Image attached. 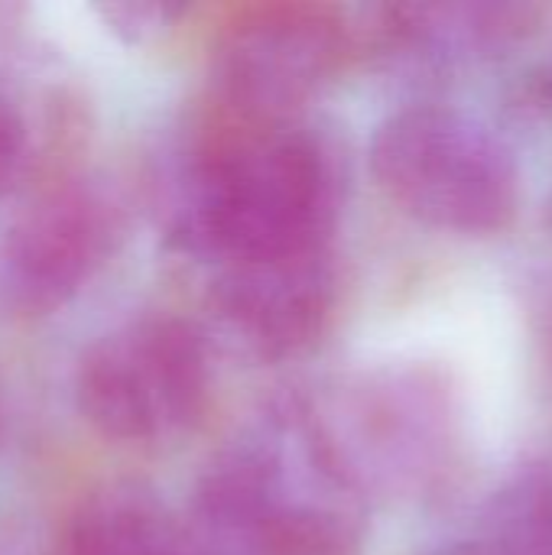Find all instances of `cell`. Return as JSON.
Wrapping results in <instances>:
<instances>
[{"mask_svg": "<svg viewBox=\"0 0 552 555\" xmlns=\"http://www.w3.org/2000/svg\"><path fill=\"white\" fill-rule=\"evenodd\" d=\"M338 208V159L319 133L299 120L215 111L179 156L166 231L179 250L221 270L329 250Z\"/></svg>", "mask_w": 552, "mask_h": 555, "instance_id": "6da1fadb", "label": "cell"}, {"mask_svg": "<svg viewBox=\"0 0 552 555\" xmlns=\"http://www.w3.org/2000/svg\"><path fill=\"white\" fill-rule=\"evenodd\" d=\"M192 520L218 555H358L368 498L329 449L309 400H290L205 465Z\"/></svg>", "mask_w": 552, "mask_h": 555, "instance_id": "7a4b0ae2", "label": "cell"}, {"mask_svg": "<svg viewBox=\"0 0 552 555\" xmlns=\"http://www.w3.org/2000/svg\"><path fill=\"white\" fill-rule=\"evenodd\" d=\"M309 410L368 501L433 498L465 462V406L452 377L433 364L355 371Z\"/></svg>", "mask_w": 552, "mask_h": 555, "instance_id": "3957f363", "label": "cell"}, {"mask_svg": "<svg viewBox=\"0 0 552 555\" xmlns=\"http://www.w3.org/2000/svg\"><path fill=\"white\" fill-rule=\"evenodd\" d=\"M371 172L403 215L433 231L498 234L521 208L514 150L459 107L413 104L390 114L371 140Z\"/></svg>", "mask_w": 552, "mask_h": 555, "instance_id": "277c9868", "label": "cell"}, {"mask_svg": "<svg viewBox=\"0 0 552 555\" xmlns=\"http://www.w3.org/2000/svg\"><path fill=\"white\" fill-rule=\"evenodd\" d=\"M211 393L205 332L182 315H140L98 335L75 371L85 420L117 442L185 433Z\"/></svg>", "mask_w": 552, "mask_h": 555, "instance_id": "5b68a950", "label": "cell"}, {"mask_svg": "<svg viewBox=\"0 0 552 555\" xmlns=\"http://www.w3.org/2000/svg\"><path fill=\"white\" fill-rule=\"evenodd\" d=\"M351 46V26L335 7H251L215 42V107L241 120H296L342 72Z\"/></svg>", "mask_w": 552, "mask_h": 555, "instance_id": "8992f818", "label": "cell"}, {"mask_svg": "<svg viewBox=\"0 0 552 555\" xmlns=\"http://www.w3.org/2000/svg\"><path fill=\"white\" fill-rule=\"evenodd\" d=\"M120 237L111 198L91 182L65 179L39 189L10 221L7 280L29 309L68 302L107 263Z\"/></svg>", "mask_w": 552, "mask_h": 555, "instance_id": "52a82bcc", "label": "cell"}, {"mask_svg": "<svg viewBox=\"0 0 552 555\" xmlns=\"http://www.w3.org/2000/svg\"><path fill=\"white\" fill-rule=\"evenodd\" d=\"M338 276L332 250L221 267L211 309L254 361H286L312 348L335 312Z\"/></svg>", "mask_w": 552, "mask_h": 555, "instance_id": "ba28073f", "label": "cell"}, {"mask_svg": "<svg viewBox=\"0 0 552 555\" xmlns=\"http://www.w3.org/2000/svg\"><path fill=\"white\" fill-rule=\"evenodd\" d=\"M377 42L420 65L501 55L527 39L543 10L530 3H400L377 10Z\"/></svg>", "mask_w": 552, "mask_h": 555, "instance_id": "9c48e42d", "label": "cell"}, {"mask_svg": "<svg viewBox=\"0 0 552 555\" xmlns=\"http://www.w3.org/2000/svg\"><path fill=\"white\" fill-rule=\"evenodd\" d=\"M62 555H218L195 520L156 494L120 488L91 498L68 524Z\"/></svg>", "mask_w": 552, "mask_h": 555, "instance_id": "30bf717a", "label": "cell"}, {"mask_svg": "<svg viewBox=\"0 0 552 555\" xmlns=\"http://www.w3.org/2000/svg\"><path fill=\"white\" fill-rule=\"evenodd\" d=\"M485 537L501 555H552V455L508 485Z\"/></svg>", "mask_w": 552, "mask_h": 555, "instance_id": "8fae6325", "label": "cell"}, {"mask_svg": "<svg viewBox=\"0 0 552 555\" xmlns=\"http://www.w3.org/2000/svg\"><path fill=\"white\" fill-rule=\"evenodd\" d=\"M98 13L107 20V26L137 42V39H150L153 33L166 29L182 10L179 7H169V3H107V7H98Z\"/></svg>", "mask_w": 552, "mask_h": 555, "instance_id": "7c38bea8", "label": "cell"}, {"mask_svg": "<svg viewBox=\"0 0 552 555\" xmlns=\"http://www.w3.org/2000/svg\"><path fill=\"white\" fill-rule=\"evenodd\" d=\"M26 153V124L16 104L0 91V192L13 182Z\"/></svg>", "mask_w": 552, "mask_h": 555, "instance_id": "4fadbf2b", "label": "cell"}, {"mask_svg": "<svg viewBox=\"0 0 552 555\" xmlns=\"http://www.w3.org/2000/svg\"><path fill=\"white\" fill-rule=\"evenodd\" d=\"M429 555H501L495 550V543L488 537L482 540H462V543H449V546H439L436 553Z\"/></svg>", "mask_w": 552, "mask_h": 555, "instance_id": "5bb4252c", "label": "cell"}, {"mask_svg": "<svg viewBox=\"0 0 552 555\" xmlns=\"http://www.w3.org/2000/svg\"><path fill=\"white\" fill-rule=\"evenodd\" d=\"M543 345H547V361H550L552 371V289L550 299H547V312H543Z\"/></svg>", "mask_w": 552, "mask_h": 555, "instance_id": "9a60e30c", "label": "cell"}, {"mask_svg": "<svg viewBox=\"0 0 552 555\" xmlns=\"http://www.w3.org/2000/svg\"><path fill=\"white\" fill-rule=\"evenodd\" d=\"M547 98L552 101V62H550V75H547Z\"/></svg>", "mask_w": 552, "mask_h": 555, "instance_id": "2e32d148", "label": "cell"}, {"mask_svg": "<svg viewBox=\"0 0 552 555\" xmlns=\"http://www.w3.org/2000/svg\"><path fill=\"white\" fill-rule=\"evenodd\" d=\"M550 228H552V205H550Z\"/></svg>", "mask_w": 552, "mask_h": 555, "instance_id": "e0dca14e", "label": "cell"}]
</instances>
